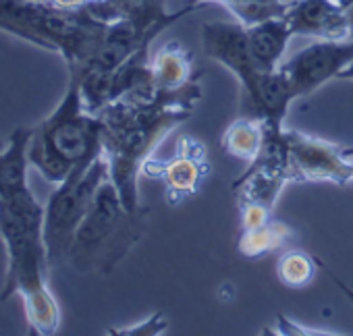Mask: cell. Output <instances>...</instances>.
<instances>
[{
    "label": "cell",
    "mask_w": 353,
    "mask_h": 336,
    "mask_svg": "<svg viewBox=\"0 0 353 336\" xmlns=\"http://www.w3.org/2000/svg\"><path fill=\"white\" fill-rule=\"evenodd\" d=\"M200 98L198 77L181 90H160L150 102L117 100L96 112L102 123V154L108 162L110 181L131 212L143 210L137 187L143 164L172 129L192 118Z\"/></svg>",
    "instance_id": "cell-1"
},
{
    "label": "cell",
    "mask_w": 353,
    "mask_h": 336,
    "mask_svg": "<svg viewBox=\"0 0 353 336\" xmlns=\"http://www.w3.org/2000/svg\"><path fill=\"white\" fill-rule=\"evenodd\" d=\"M0 235L7 249L0 301L19 295L32 334H57L61 307L48 286L50 262L44 243V206L34 191L15 200H0Z\"/></svg>",
    "instance_id": "cell-2"
},
{
    "label": "cell",
    "mask_w": 353,
    "mask_h": 336,
    "mask_svg": "<svg viewBox=\"0 0 353 336\" xmlns=\"http://www.w3.org/2000/svg\"><path fill=\"white\" fill-rule=\"evenodd\" d=\"M102 154V123L90 112L79 81L69 75L59 106L36 127L28 147L30 164L52 185L63 183L77 166Z\"/></svg>",
    "instance_id": "cell-3"
},
{
    "label": "cell",
    "mask_w": 353,
    "mask_h": 336,
    "mask_svg": "<svg viewBox=\"0 0 353 336\" xmlns=\"http://www.w3.org/2000/svg\"><path fill=\"white\" fill-rule=\"evenodd\" d=\"M108 25L88 9L69 11L48 0H0V32L63 56L67 69L94 54Z\"/></svg>",
    "instance_id": "cell-4"
},
{
    "label": "cell",
    "mask_w": 353,
    "mask_h": 336,
    "mask_svg": "<svg viewBox=\"0 0 353 336\" xmlns=\"http://www.w3.org/2000/svg\"><path fill=\"white\" fill-rule=\"evenodd\" d=\"M145 220L148 212H131L114 183L106 179L75 235L67 262L81 272L110 274L141 239Z\"/></svg>",
    "instance_id": "cell-5"
},
{
    "label": "cell",
    "mask_w": 353,
    "mask_h": 336,
    "mask_svg": "<svg viewBox=\"0 0 353 336\" xmlns=\"http://www.w3.org/2000/svg\"><path fill=\"white\" fill-rule=\"evenodd\" d=\"M106 179H110L108 162L100 154L77 166L48 198L44 206V243L50 268L69 260L75 235Z\"/></svg>",
    "instance_id": "cell-6"
},
{
    "label": "cell",
    "mask_w": 353,
    "mask_h": 336,
    "mask_svg": "<svg viewBox=\"0 0 353 336\" xmlns=\"http://www.w3.org/2000/svg\"><path fill=\"white\" fill-rule=\"evenodd\" d=\"M287 183H291V177L287 168L283 129L266 127L262 151L233 183V191L237 193L239 231H250L268 222Z\"/></svg>",
    "instance_id": "cell-7"
},
{
    "label": "cell",
    "mask_w": 353,
    "mask_h": 336,
    "mask_svg": "<svg viewBox=\"0 0 353 336\" xmlns=\"http://www.w3.org/2000/svg\"><path fill=\"white\" fill-rule=\"evenodd\" d=\"M283 141L291 183L347 185L353 181V147L291 129H283Z\"/></svg>",
    "instance_id": "cell-8"
},
{
    "label": "cell",
    "mask_w": 353,
    "mask_h": 336,
    "mask_svg": "<svg viewBox=\"0 0 353 336\" xmlns=\"http://www.w3.org/2000/svg\"><path fill=\"white\" fill-rule=\"evenodd\" d=\"M208 171L210 164L206 145L192 135H183L176 141L174 154L166 162H156L150 158L141 168V175L148 179H158L164 185L166 204L176 206L198 193L200 185L208 177Z\"/></svg>",
    "instance_id": "cell-9"
},
{
    "label": "cell",
    "mask_w": 353,
    "mask_h": 336,
    "mask_svg": "<svg viewBox=\"0 0 353 336\" xmlns=\"http://www.w3.org/2000/svg\"><path fill=\"white\" fill-rule=\"evenodd\" d=\"M353 63V38L347 40H316L281 63L297 98L310 96Z\"/></svg>",
    "instance_id": "cell-10"
},
{
    "label": "cell",
    "mask_w": 353,
    "mask_h": 336,
    "mask_svg": "<svg viewBox=\"0 0 353 336\" xmlns=\"http://www.w3.org/2000/svg\"><path fill=\"white\" fill-rule=\"evenodd\" d=\"M202 48L204 54L221 63L237 79L260 69L252 56L248 28L241 23L212 21L202 25Z\"/></svg>",
    "instance_id": "cell-11"
},
{
    "label": "cell",
    "mask_w": 353,
    "mask_h": 336,
    "mask_svg": "<svg viewBox=\"0 0 353 336\" xmlns=\"http://www.w3.org/2000/svg\"><path fill=\"white\" fill-rule=\"evenodd\" d=\"M287 21L293 36L316 40H347V11L334 0H295L287 11Z\"/></svg>",
    "instance_id": "cell-12"
},
{
    "label": "cell",
    "mask_w": 353,
    "mask_h": 336,
    "mask_svg": "<svg viewBox=\"0 0 353 336\" xmlns=\"http://www.w3.org/2000/svg\"><path fill=\"white\" fill-rule=\"evenodd\" d=\"M32 127H17L7 145L0 143V200H15L32 191L28 183Z\"/></svg>",
    "instance_id": "cell-13"
},
{
    "label": "cell",
    "mask_w": 353,
    "mask_h": 336,
    "mask_svg": "<svg viewBox=\"0 0 353 336\" xmlns=\"http://www.w3.org/2000/svg\"><path fill=\"white\" fill-rule=\"evenodd\" d=\"M291 38H293V32H291V25L285 15L266 19L262 23L248 28L252 56H254L256 65L266 71H274L281 67L283 54H285Z\"/></svg>",
    "instance_id": "cell-14"
},
{
    "label": "cell",
    "mask_w": 353,
    "mask_h": 336,
    "mask_svg": "<svg viewBox=\"0 0 353 336\" xmlns=\"http://www.w3.org/2000/svg\"><path fill=\"white\" fill-rule=\"evenodd\" d=\"M152 75L156 85L166 92L181 90L200 77L194 73V54L179 42H166L154 52Z\"/></svg>",
    "instance_id": "cell-15"
},
{
    "label": "cell",
    "mask_w": 353,
    "mask_h": 336,
    "mask_svg": "<svg viewBox=\"0 0 353 336\" xmlns=\"http://www.w3.org/2000/svg\"><path fill=\"white\" fill-rule=\"evenodd\" d=\"M264 139H266L264 123L250 116H239L235 123L227 127L223 135V147L229 156L250 164L262 151Z\"/></svg>",
    "instance_id": "cell-16"
},
{
    "label": "cell",
    "mask_w": 353,
    "mask_h": 336,
    "mask_svg": "<svg viewBox=\"0 0 353 336\" xmlns=\"http://www.w3.org/2000/svg\"><path fill=\"white\" fill-rule=\"evenodd\" d=\"M293 237V229L281 220H268L256 229L250 231H239L237 235V247L241 251V255L250 258V260H258L264 258L266 253H272L276 249H281L283 245L289 243V239Z\"/></svg>",
    "instance_id": "cell-17"
},
{
    "label": "cell",
    "mask_w": 353,
    "mask_h": 336,
    "mask_svg": "<svg viewBox=\"0 0 353 336\" xmlns=\"http://www.w3.org/2000/svg\"><path fill=\"white\" fill-rule=\"evenodd\" d=\"M200 5H221L225 7L237 23L252 28L256 23H262L266 19L283 17L291 9L295 0H196Z\"/></svg>",
    "instance_id": "cell-18"
},
{
    "label": "cell",
    "mask_w": 353,
    "mask_h": 336,
    "mask_svg": "<svg viewBox=\"0 0 353 336\" xmlns=\"http://www.w3.org/2000/svg\"><path fill=\"white\" fill-rule=\"evenodd\" d=\"M318 258L303 249H289L276 262V276L289 288L307 286L318 272Z\"/></svg>",
    "instance_id": "cell-19"
},
{
    "label": "cell",
    "mask_w": 353,
    "mask_h": 336,
    "mask_svg": "<svg viewBox=\"0 0 353 336\" xmlns=\"http://www.w3.org/2000/svg\"><path fill=\"white\" fill-rule=\"evenodd\" d=\"M168 330V319L162 311H156L152 315H148L145 319L127 326V328H110L108 334H117V336H160Z\"/></svg>",
    "instance_id": "cell-20"
},
{
    "label": "cell",
    "mask_w": 353,
    "mask_h": 336,
    "mask_svg": "<svg viewBox=\"0 0 353 336\" xmlns=\"http://www.w3.org/2000/svg\"><path fill=\"white\" fill-rule=\"evenodd\" d=\"M276 334H287V336H301V334H307V336H320V334H326V332H320V330H310V328H303L295 322H291L289 317L285 315H279L276 317V326H274Z\"/></svg>",
    "instance_id": "cell-21"
},
{
    "label": "cell",
    "mask_w": 353,
    "mask_h": 336,
    "mask_svg": "<svg viewBox=\"0 0 353 336\" xmlns=\"http://www.w3.org/2000/svg\"><path fill=\"white\" fill-rule=\"evenodd\" d=\"M54 7H61V9H69V11H79V9H85V5L90 0H48Z\"/></svg>",
    "instance_id": "cell-22"
},
{
    "label": "cell",
    "mask_w": 353,
    "mask_h": 336,
    "mask_svg": "<svg viewBox=\"0 0 353 336\" xmlns=\"http://www.w3.org/2000/svg\"><path fill=\"white\" fill-rule=\"evenodd\" d=\"M5 270H7V249H5L3 235H0V276H3V280H5Z\"/></svg>",
    "instance_id": "cell-23"
},
{
    "label": "cell",
    "mask_w": 353,
    "mask_h": 336,
    "mask_svg": "<svg viewBox=\"0 0 353 336\" xmlns=\"http://www.w3.org/2000/svg\"><path fill=\"white\" fill-rule=\"evenodd\" d=\"M345 11H347V21H349V38H353V5Z\"/></svg>",
    "instance_id": "cell-24"
},
{
    "label": "cell",
    "mask_w": 353,
    "mask_h": 336,
    "mask_svg": "<svg viewBox=\"0 0 353 336\" xmlns=\"http://www.w3.org/2000/svg\"><path fill=\"white\" fill-rule=\"evenodd\" d=\"M339 79H345V81H349V79H351V81H353V63H351V65H349V67L339 75Z\"/></svg>",
    "instance_id": "cell-25"
},
{
    "label": "cell",
    "mask_w": 353,
    "mask_h": 336,
    "mask_svg": "<svg viewBox=\"0 0 353 336\" xmlns=\"http://www.w3.org/2000/svg\"><path fill=\"white\" fill-rule=\"evenodd\" d=\"M334 3H336L339 7H343V9H349V7L353 5V0H334Z\"/></svg>",
    "instance_id": "cell-26"
},
{
    "label": "cell",
    "mask_w": 353,
    "mask_h": 336,
    "mask_svg": "<svg viewBox=\"0 0 353 336\" xmlns=\"http://www.w3.org/2000/svg\"><path fill=\"white\" fill-rule=\"evenodd\" d=\"M351 183H353V181H351Z\"/></svg>",
    "instance_id": "cell-27"
}]
</instances>
